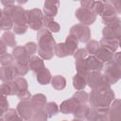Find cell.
<instances>
[{"label": "cell", "instance_id": "2", "mask_svg": "<svg viewBox=\"0 0 121 121\" xmlns=\"http://www.w3.org/2000/svg\"><path fill=\"white\" fill-rule=\"evenodd\" d=\"M104 77L109 84H112L121 78V68L116 64L115 61L110 62L106 66Z\"/></svg>", "mask_w": 121, "mask_h": 121}, {"label": "cell", "instance_id": "40", "mask_svg": "<svg viewBox=\"0 0 121 121\" xmlns=\"http://www.w3.org/2000/svg\"><path fill=\"white\" fill-rule=\"evenodd\" d=\"M64 121H65V120H64Z\"/></svg>", "mask_w": 121, "mask_h": 121}, {"label": "cell", "instance_id": "21", "mask_svg": "<svg viewBox=\"0 0 121 121\" xmlns=\"http://www.w3.org/2000/svg\"><path fill=\"white\" fill-rule=\"evenodd\" d=\"M37 79L41 84H47L49 82V80L51 79L50 72L46 68L43 69L41 72H39V74L37 76Z\"/></svg>", "mask_w": 121, "mask_h": 121}, {"label": "cell", "instance_id": "12", "mask_svg": "<svg viewBox=\"0 0 121 121\" xmlns=\"http://www.w3.org/2000/svg\"><path fill=\"white\" fill-rule=\"evenodd\" d=\"M45 102H46V97L42 94L35 95L31 99V105L35 112L41 111L43 107L45 105Z\"/></svg>", "mask_w": 121, "mask_h": 121}, {"label": "cell", "instance_id": "30", "mask_svg": "<svg viewBox=\"0 0 121 121\" xmlns=\"http://www.w3.org/2000/svg\"><path fill=\"white\" fill-rule=\"evenodd\" d=\"M87 50H88V52L91 53V54L97 53V51L99 50V44H98V43L95 42V41L90 42V43L87 44Z\"/></svg>", "mask_w": 121, "mask_h": 121}, {"label": "cell", "instance_id": "26", "mask_svg": "<svg viewBox=\"0 0 121 121\" xmlns=\"http://www.w3.org/2000/svg\"><path fill=\"white\" fill-rule=\"evenodd\" d=\"M52 86L57 90H61L65 87V78L61 76H56L52 79Z\"/></svg>", "mask_w": 121, "mask_h": 121}, {"label": "cell", "instance_id": "27", "mask_svg": "<svg viewBox=\"0 0 121 121\" xmlns=\"http://www.w3.org/2000/svg\"><path fill=\"white\" fill-rule=\"evenodd\" d=\"M44 112H45V113H46V115L48 117H52L58 112V106H57V104L55 102H49V103H47L45 105Z\"/></svg>", "mask_w": 121, "mask_h": 121}, {"label": "cell", "instance_id": "15", "mask_svg": "<svg viewBox=\"0 0 121 121\" xmlns=\"http://www.w3.org/2000/svg\"><path fill=\"white\" fill-rule=\"evenodd\" d=\"M12 23L13 21L11 20V18L7 15L3 10H1V28L3 30H9L12 26Z\"/></svg>", "mask_w": 121, "mask_h": 121}, {"label": "cell", "instance_id": "33", "mask_svg": "<svg viewBox=\"0 0 121 121\" xmlns=\"http://www.w3.org/2000/svg\"><path fill=\"white\" fill-rule=\"evenodd\" d=\"M15 68L17 70L18 76H24L28 71V68H27L26 65H24V64H21V63H18V62L15 63Z\"/></svg>", "mask_w": 121, "mask_h": 121}, {"label": "cell", "instance_id": "5", "mask_svg": "<svg viewBox=\"0 0 121 121\" xmlns=\"http://www.w3.org/2000/svg\"><path fill=\"white\" fill-rule=\"evenodd\" d=\"M88 83L90 87H92L94 90H96L98 88L106 86L105 83H108V82L103 75H101L98 72H93L88 77Z\"/></svg>", "mask_w": 121, "mask_h": 121}, {"label": "cell", "instance_id": "32", "mask_svg": "<svg viewBox=\"0 0 121 121\" xmlns=\"http://www.w3.org/2000/svg\"><path fill=\"white\" fill-rule=\"evenodd\" d=\"M33 117H34V120L35 121H46L47 115H46L45 112H43L41 110V111L35 112V113L33 114Z\"/></svg>", "mask_w": 121, "mask_h": 121}, {"label": "cell", "instance_id": "11", "mask_svg": "<svg viewBox=\"0 0 121 121\" xmlns=\"http://www.w3.org/2000/svg\"><path fill=\"white\" fill-rule=\"evenodd\" d=\"M78 101L72 97L71 99L69 100H66L64 101L61 106H60V111L63 112V113H70V112H75L76 109L78 108Z\"/></svg>", "mask_w": 121, "mask_h": 121}, {"label": "cell", "instance_id": "23", "mask_svg": "<svg viewBox=\"0 0 121 121\" xmlns=\"http://www.w3.org/2000/svg\"><path fill=\"white\" fill-rule=\"evenodd\" d=\"M4 120L5 121H23L21 118L18 117L17 115V111L13 110V109H9L5 113H4Z\"/></svg>", "mask_w": 121, "mask_h": 121}, {"label": "cell", "instance_id": "17", "mask_svg": "<svg viewBox=\"0 0 121 121\" xmlns=\"http://www.w3.org/2000/svg\"><path fill=\"white\" fill-rule=\"evenodd\" d=\"M65 45H66V48H67V50H68V52H69V55H72V54L75 52V50H76V48H77V46H78L77 38L74 37L73 35L67 37Z\"/></svg>", "mask_w": 121, "mask_h": 121}, {"label": "cell", "instance_id": "38", "mask_svg": "<svg viewBox=\"0 0 121 121\" xmlns=\"http://www.w3.org/2000/svg\"><path fill=\"white\" fill-rule=\"evenodd\" d=\"M27 121H35V120H34V119H33V120H27Z\"/></svg>", "mask_w": 121, "mask_h": 121}, {"label": "cell", "instance_id": "34", "mask_svg": "<svg viewBox=\"0 0 121 121\" xmlns=\"http://www.w3.org/2000/svg\"><path fill=\"white\" fill-rule=\"evenodd\" d=\"M25 49L26 51L28 53V55H32L36 52L37 50V46L34 43H27L26 45H25Z\"/></svg>", "mask_w": 121, "mask_h": 121}, {"label": "cell", "instance_id": "37", "mask_svg": "<svg viewBox=\"0 0 121 121\" xmlns=\"http://www.w3.org/2000/svg\"><path fill=\"white\" fill-rule=\"evenodd\" d=\"M73 121H83V120H78V119L76 120V119H75V120H73Z\"/></svg>", "mask_w": 121, "mask_h": 121}, {"label": "cell", "instance_id": "13", "mask_svg": "<svg viewBox=\"0 0 121 121\" xmlns=\"http://www.w3.org/2000/svg\"><path fill=\"white\" fill-rule=\"evenodd\" d=\"M58 6H59V2H45L44 3V12L46 14V16L51 17V16H55L57 14L58 11Z\"/></svg>", "mask_w": 121, "mask_h": 121}, {"label": "cell", "instance_id": "1", "mask_svg": "<svg viewBox=\"0 0 121 121\" xmlns=\"http://www.w3.org/2000/svg\"><path fill=\"white\" fill-rule=\"evenodd\" d=\"M39 53L43 59H50L54 55L55 42L50 32L46 29H41L38 33Z\"/></svg>", "mask_w": 121, "mask_h": 121}, {"label": "cell", "instance_id": "7", "mask_svg": "<svg viewBox=\"0 0 121 121\" xmlns=\"http://www.w3.org/2000/svg\"><path fill=\"white\" fill-rule=\"evenodd\" d=\"M71 35H73L74 37H78L80 42H87L90 38V31L87 26L77 25L71 28Z\"/></svg>", "mask_w": 121, "mask_h": 121}, {"label": "cell", "instance_id": "18", "mask_svg": "<svg viewBox=\"0 0 121 121\" xmlns=\"http://www.w3.org/2000/svg\"><path fill=\"white\" fill-rule=\"evenodd\" d=\"M100 44L102 45V47L110 50V51H114L116 48H117V42L113 39H107V38H104L101 40L100 42Z\"/></svg>", "mask_w": 121, "mask_h": 121}, {"label": "cell", "instance_id": "36", "mask_svg": "<svg viewBox=\"0 0 121 121\" xmlns=\"http://www.w3.org/2000/svg\"><path fill=\"white\" fill-rule=\"evenodd\" d=\"M86 55H87L86 50H84V49H79L78 52H76L75 58L77 59V60H83V58H85Z\"/></svg>", "mask_w": 121, "mask_h": 121}, {"label": "cell", "instance_id": "20", "mask_svg": "<svg viewBox=\"0 0 121 121\" xmlns=\"http://www.w3.org/2000/svg\"><path fill=\"white\" fill-rule=\"evenodd\" d=\"M87 64L91 70H100L103 67V63L95 57H90L87 60Z\"/></svg>", "mask_w": 121, "mask_h": 121}, {"label": "cell", "instance_id": "24", "mask_svg": "<svg viewBox=\"0 0 121 121\" xmlns=\"http://www.w3.org/2000/svg\"><path fill=\"white\" fill-rule=\"evenodd\" d=\"M73 82H74V87L75 88H77L78 90H81L86 85V78H85V77L78 74V75L75 76Z\"/></svg>", "mask_w": 121, "mask_h": 121}, {"label": "cell", "instance_id": "31", "mask_svg": "<svg viewBox=\"0 0 121 121\" xmlns=\"http://www.w3.org/2000/svg\"><path fill=\"white\" fill-rule=\"evenodd\" d=\"M87 96H88V95H87L85 92L79 91V92H78L77 94H75L74 98H75L78 102L82 103V102H86V101H87Z\"/></svg>", "mask_w": 121, "mask_h": 121}, {"label": "cell", "instance_id": "6", "mask_svg": "<svg viewBox=\"0 0 121 121\" xmlns=\"http://www.w3.org/2000/svg\"><path fill=\"white\" fill-rule=\"evenodd\" d=\"M16 111H17V112L19 113V115L23 119L28 120L32 116L34 109H33L30 101H28V100H23V101H21L18 104Z\"/></svg>", "mask_w": 121, "mask_h": 121}, {"label": "cell", "instance_id": "39", "mask_svg": "<svg viewBox=\"0 0 121 121\" xmlns=\"http://www.w3.org/2000/svg\"><path fill=\"white\" fill-rule=\"evenodd\" d=\"M120 46H121V39H120Z\"/></svg>", "mask_w": 121, "mask_h": 121}, {"label": "cell", "instance_id": "19", "mask_svg": "<svg viewBox=\"0 0 121 121\" xmlns=\"http://www.w3.org/2000/svg\"><path fill=\"white\" fill-rule=\"evenodd\" d=\"M97 59H99L102 61H111V60L112 59V51L102 47L101 49H99L97 51Z\"/></svg>", "mask_w": 121, "mask_h": 121}, {"label": "cell", "instance_id": "28", "mask_svg": "<svg viewBox=\"0 0 121 121\" xmlns=\"http://www.w3.org/2000/svg\"><path fill=\"white\" fill-rule=\"evenodd\" d=\"M89 112H90V109L87 107V105H79L76 109L74 114L77 117H84V116H87L88 115Z\"/></svg>", "mask_w": 121, "mask_h": 121}, {"label": "cell", "instance_id": "29", "mask_svg": "<svg viewBox=\"0 0 121 121\" xmlns=\"http://www.w3.org/2000/svg\"><path fill=\"white\" fill-rule=\"evenodd\" d=\"M55 52L57 53V55L59 57H64V56L69 55V52H68V50L66 48L65 43H60V44H58L55 47Z\"/></svg>", "mask_w": 121, "mask_h": 121}, {"label": "cell", "instance_id": "14", "mask_svg": "<svg viewBox=\"0 0 121 121\" xmlns=\"http://www.w3.org/2000/svg\"><path fill=\"white\" fill-rule=\"evenodd\" d=\"M29 68L32 71L35 72H41L43 69H44L43 60L38 57H33L29 61Z\"/></svg>", "mask_w": 121, "mask_h": 121}, {"label": "cell", "instance_id": "16", "mask_svg": "<svg viewBox=\"0 0 121 121\" xmlns=\"http://www.w3.org/2000/svg\"><path fill=\"white\" fill-rule=\"evenodd\" d=\"M1 41L7 46H15L16 45V41L14 38V35H13V33H11L9 31H6L3 33Z\"/></svg>", "mask_w": 121, "mask_h": 121}, {"label": "cell", "instance_id": "4", "mask_svg": "<svg viewBox=\"0 0 121 121\" xmlns=\"http://www.w3.org/2000/svg\"><path fill=\"white\" fill-rule=\"evenodd\" d=\"M76 16L82 24H93V22L95 20V14L94 11L90 9L80 8L76 11Z\"/></svg>", "mask_w": 121, "mask_h": 121}, {"label": "cell", "instance_id": "22", "mask_svg": "<svg viewBox=\"0 0 121 121\" xmlns=\"http://www.w3.org/2000/svg\"><path fill=\"white\" fill-rule=\"evenodd\" d=\"M43 22H44V26L49 30V31H53V32H58L60 29V26L54 22L50 17L45 16L43 18Z\"/></svg>", "mask_w": 121, "mask_h": 121}, {"label": "cell", "instance_id": "3", "mask_svg": "<svg viewBox=\"0 0 121 121\" xmlns=\"http://www.w3.org/2000/svg\"><path fill=\"white\" fill-rule=\"evenodd\" d=\"M27 22L31 28L33 29H40L43 25V15L40 9H32L27 10Z\"/></svg>", "mask_w": 121, "mask_h": 121}, {"label": "cell", "instance_id": "35", "mask_svg": "<svg viewBox=\"0 0 121 121\" xmlns=\"http://www.w3.org/2000/svg\"><path fill=\"white\" fill-rule=\"evenodd\" d=\"M8 108H9L8 100L6 99V96L3 95L2 96V106H1V115H4V113L8 111Z\"/></svg>", "mask_w": 121, "mask_h": 121}, {"label": "cell", "instance_id": "8", "mask_svg": "<svg viewBox=\"0 0 121 121\" xmlns=\"http://www.w3.org/2000/svg\"><path fill=\"white\" fill-rule=\"evenodd\" d=\"M12 56L15 58L16 62L24 64V65H26L30 61V57H29L30 55H28L25 47H22V46H18L15 49H13Z\"/></svg>", "mask_w": 121, "mask_h": 121}, {"label": "cell", "instance_id": "10", "mask_svg": "<svg viewBox=\"0 0 121 121\" xmlns=\"http://www.w3.org/2000/svg\"><path fill=\"white\" fill-rule=\"evenodd\" d=\"M1 92L3 95H12L17 94V88L14 80L12 81H8V82H3L1 85Z\"/></svg>", "mask_w": 121, "mask_h": 121}, {"label": "cell", "instance_id": "25", "mask_svg": "<svg viewBox=\"0 0 121 121\" xmlns=\"http://www.w3.org/2000/svg\"><path fill=\"white\" fill-rule=\"evenodd\" d=\"M0 61H1L2 66H14L15 63H16L13 57L11 55L8 54V53H6L4 55H1Z\"/></svg>", "mask_w": 121, "mask_h": 121}, {"label": "cell", "instance_id": "9", "mask_svg": "<svg viewBox=\"0 0 121 121\" xmlns=\"http://www.w3.org/2000/svg\"><path fill=\"white\" fill-rule=\"evenodd\" d=\"M18 76L17 70L14 66H2L1 67V79L3 82L11 81Z\"/></svg>", "mask_w": 121, "mask_h": 121}]
</instances>
